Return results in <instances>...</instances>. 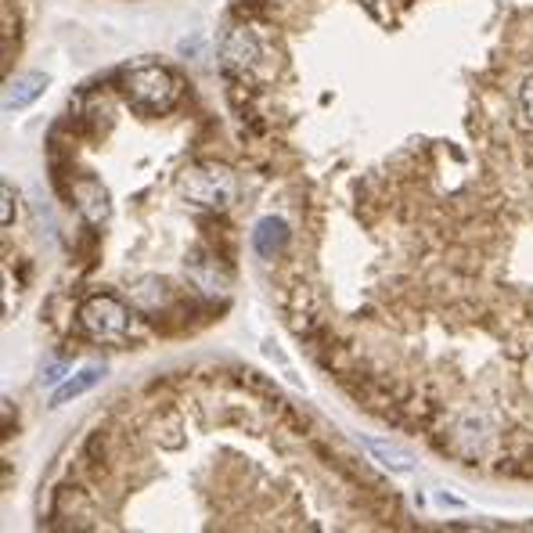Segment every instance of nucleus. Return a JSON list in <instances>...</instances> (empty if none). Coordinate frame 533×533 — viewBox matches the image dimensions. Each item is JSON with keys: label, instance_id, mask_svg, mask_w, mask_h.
<instances>
[{"label": "nucleus", "instance_id": "f257e3e1", "mask_svg": "<svg viewBox=\"0 0 533 533\" xmlns=\"http://www.w3.org/2000/svg\"><path fill=\"white\" fill-rule=\"evenodd\" d=\"M181 188L195 206L224 209L238 199V177L220 163H199L181 177Z\"/></svg>", "mask_w": 533, "mask_h": 533}, {"label": "nucleus", "instance_id": "f03ea898", "mask_svg": "<svg viewBox=\"0 0 533 533\" xmlns=\"http://www.w3.org/2000/svg\"><path fill=\"white\" fill-rule=\"evenodd\" d=\"M127 94L137 105H145V109L166 112L173 101L181 98V83H177L173 73L159 69V65H141V69H134L127 76Z\"/></svg>", "mask_w": 533, "mask_h": 533}, {"label": "nucleus", "instance_id": "7ed1b4c3", "mask_svg": "<svg viewBox=\"0 0 533 533\" xmlns=\"http://www.w3.org/2000/svg\"><path fill=\"white\" fill-rule=\"evenodd\" d=\"M127 307L119 303L116 296H94L83 303L80 310V325L94 335V339H119V335L127 332Z\"/></svg>", "mask_w": 533, "mask_h": 533}, {"label": "nucleus", "instance_id": "20e7f679", "mask_svg": "<svg viewBox=\"0 0 533 533\" xmlns=\"http://www.w3.org/2000/svg\"><path fill=\"white\" fill-rule=\"evenodd\" d=\"M188 278L195 281L202 292H209V296L227 292V285H231V274L224 271V263H220L217 256L202 253V249H195V253L188 256Z\"/></svg>", "mask_w": 533, "mask_h": 533}, {"label": "nucleus", "instance_id": "39448f33", "mask_svg": "<svg viewBox=\"0 0 533 533\" xmlns=\"http://www.w3.org/2000/svg\"><path fill=\"white\" fill-rule=\"evenodd\" d=\"M224 58L231 65H238V69H253V65L260 62V40H256L253 29H245V26L227 29Z\"/></svg>", "mask_w": 533, "mask_h": 533}, {"label": "nucleus", "instance_id": "423d86ee", "mask_svg": "<svg viewBox=\"0 0 533 533\" xmlns=\"http://www.w3.org/2000/svg\"><path fill=\"white\" fill-rule=\"evenodd\" d=\"M47 91V76L44 73H26V76H15L8 80L4 87V112H22L29 109L40 94Z\"/></svg>", "mask_w": 533, "mask_h": 533}, {"label": "nucleus", "instance_id": "0eeeda50", "mask_svg": "<svg viewBox=\"0 0 533 533\" xmlns=\"http://www.w3.org/2000/svg\"><path fill=\"white\" fill-rule=\"evenodd\" d=\"M73 191H76V206H80V213L91 224L109 220V195H105V188L98 181H80Z\"/></svg>", "mask_w": 533, "mask_h": 533}, {"label": "nucleus", "instance_id": "6e6552de", "mask_svg": "<svg viewBox=\"0 0 533 533\" xmlns=\"http://www.w3.org/2000/svg\"><path fill=\"white\" fill-rule=\"evenodd\" d=\"M285 242H289V231H285L281 220H260V227L253 231V245L263 260H274L285 249Z\"/></svg>", "mask_w": 533, "mask_h": 533}, {"label": "nucleus", "instance_id": "1a4fd4ad", "mask_svg": "<svg viewBox=\"0 0 533 533\" xmlns=\"http://www.w3.org/2000/svg\"><path fill=\"white\" fill-rule=\"evenodd\" d=\"M364 447L371 451V458L379 461V465H386L389 472H411L415 469V458L404 451V447H397V443H386V440H364Z\"/></svg>", "mask_w": 533, "mask_h": 533}, {"label": "nucleus", "instance_id": "9d476101", "mask_svg": "<svg viewBox=\"0 0 533 533\" xmlns=\"http://www.w3.org/2000/svg\"><path fill=\"white\" fill-rule=\"evenodd\" d=\"M101 375H105V371H101V368H83L80 375H76V379H69L62 389H58V393H55V400H51V404H55V407H62V404H69V400L83 397V393H87V389H91V386H98V379H101Z\"/></svg>", "mask_w": 533, "mask_h": 533}, {"label": "nucleus", "instance_id": "9b49d317", "mask_svg": "<svg viewBox=\"0 0 533 533\" xmlns=\"http://www.w3.org/2000/svg\"><path fill=\"white\" fill-rule=\"evenodd\" d=\"M519 109H523V116L533 123V73L523 80V87H519Z\"/></svg>", "mask_w": 533, "mask_h": 533}, {"label": "nucleus", "instance_id": "f8f14e48", "mask_svg": "<svg viewBox=\"0 0 533 533\" xmlns=\"http://www.w3.org/2000/svg\"><path fill=\"white\" fill-rule=\"evenodd\" d=\"M62 371H65V364H51V368L44 371V382H47V386H51V382H58V379H65Z\"/></svg>", "mask_w": 533, "mask_h": 533}]
</instances>
